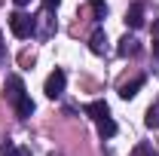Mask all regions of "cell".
Returning <instances> with one entry per match:
<instances>
[{"instance_id":"cell-1","label":"cell","mask_w":159,"mask_h":156,"mask_svg":"<svg viewBox=\"0 0 159 156\" xmlns=\"http://www.w3.org/2000/svg\"><path fill=\"white\" fill-rule=\"evenodd\" d=\"M9 31H12L19 40L34 37V19L25 16V12H12V16H9Z\"/></svg>"},{"instance_id":"cell-2","label":"cell","mask_w":159,"mask_h":156,"mask_svg":"<svg viewBox=\"0 0 159 156\" xmlns=\"http://www.w3.org/2000/svg\"><path fill=\"white\" fill-rule=\"evenodd\" d=\"M64 83H67V74H64L61 67H55V71L46 77V86H43L46 98H61V92H64Z\"/></svg>"},{"instance_id":"cell-3","label":"cell","mask_w":159,"mask_h":156,"mask_svg":"<svg viewBox=\"0 0 159 156\" xmlns=\"http://www.w3.org/2000/svg\"><path fill=\"white\" fill-rule=\"evenodd\" d=\"M144 12H147V3H132V6H129V12H125V25H129V28H132V31H138L141 25H144Z\"/></svg>"},{"instance_id":"cell-4","label":"cell","mask_w":159,"mask_h":156,"mask_svg":"<svg viewBox=\"0 0 159 156\" xmlns=\"http://www.w3.org/2000/svg\"><path fill=\"white\" fill-rule=\"evenodd\" d=\"M3 95H6V101H9V104H16L21 95H28V92H25L21 77H16V74H12V77H6V92H3Z\"/></svg>"},{"instance_id":"cell-5","label":"cell","mask_w":159,"mask_h":156,"mask_svg":"<svg viewBox=\"0 0 159 156\" xmlns=\"http://www.w3.org/2000/svg\"><path fill=\"white\" fill-rule=\"evenodd\" d=\"M116 52L122 55V58H135V55L141 52V43H138V37H135V34H125V37L119 40Z\"/></svg>"},{"instance_id":"cell-6","label":"cell","mask_w":159,"mask_h":156,"mask_svg":"<svg viewBox=\"0 0 159 156\" xmlns=\"http://www.w3.org/2000/svg\"><path fill=\"white\" fill-rule=\"evenodd\" d=\"M52 31H55V19H52V16H49V12H43V16H37V19H34V34H37V37H52Z\"/></svg>"},{"instance_id":"cell-7","label":"cell","mask_w":159,"mask_h":156,"mask_svg":"<svg viewBox=\"0 0 159 156\" xmlns=\"http://www.w3.org/2000/svg\"><path fill=\"white\" fill-rule=\"evenodd\" d=\"M89 49H92L95 55H104V52H107V34H104V28H95V31H92Z\"/></svg>"},{"instance_id":"cell-8","label":"cell","mask_w":159,"mask_h":156,"mask_svg":"<svg viewBox=\"0 0 159 156\" xmlns=\"http://www.w3.org/2000/svg\"><path fill=\"white\" fill-rule=\"evenodd\" d=\"M86 117H92L95 122L104 117H110V107H107V101H89L86 104Z\"/></svg>"},{"instance_id":"cell-9","label":"cell","mask_w":159,"mask_h":156,"mask_svg":"<svg viewBox=\"0 0 159 156\" xmlns=\"http://www.w3.org/2000/svg\"><path fill=\"white\" fill-rule=\"evenodd\" d=\"M141 86H144V77H135L132 83H122V86H119V98H125V101H129V98H135Z\"/></svg>"},{"instance_id":"cell-10","label":"cell","mask_w":159,"mask_h":156,"mask_svg":"<svg viewBox=\"0 0 159 156\" xmlns=\"http://www.w3.org/2000/svg\"><path fill=\"white\" fill-rule=\"evenodd\" d=\"M12 107H16V113H19V119H28L31 113H34V101H31V95H21L19 101L12 104Z\"/></svg>"},{"instance_id":"cell-11","label":"cell","mask_w":159,"mask_h":156,"mask_svg":"<svg viewBox=\"0 0 159 156\" xmlns=\"http://www.w3.org/2000/svg\"><path fill=\"white\" fill-rule=\"evenodd\" d=\"M0 156H31V150H25V147H16L12 141H3V144H0Z\"/></svg>"},{"instance_id":"cell-12","label":"cell","mask_w":159,"mask_h":156,"mask_svg":"<svg viewBox=\"0 0 159 156\" xmlns=\"http://www.w3.org/2000/svg\"><path fill=\"white\" fill-rule=\"evenodd\" d=\"M98 135H101V138H113V135H116V122H113L110 117L98 119Z\"/></svg>"},{"instance_id":"cell-13","label":"cell","mask_w":159,"mask_h":156,"mask_svg":"<svg viewBox=\"0 0 159 156\" xmlns=\"http://www.w3.org/2000/svg\"><path fill=\"white\" fill-rule=\"evenodd\" d=\"M147 129H159V101H153L150 104V110H147Z\"/></svg>"},{"instance_id":"cell-14","label":"cell","mask_w":159,"mask_h":156,"mask_svg":"<svg viewBox=\"0 0 159 156\" xmlns=\"http://www.w3.org/2000/svg\"><path fill=\"white\" fill-rule=\"evenodd\" d=\"M153 58H156V74H159V21H153Z\"/></svg>"},{"instance_id":"cell-15","label":"cell","mask_w":159,"mask_h":156,"mask_svg":"<svg viewBox=\"0 0 159 156\" xmlns=\"http://www.w3.org/2000/svg\"><path fill=\"white\" fill-rule=\"evenodd\" d=\"M92 6H95V16H98V19H104V16H107V6H104V0H92Z\"/></svg>"},{"instance_id":"cell-16","label":"cell","mask_w":159,"mask_h":156,"mask_svg":"<svg viewBox=\"0 0 159 156\" xmlns=\"http://www.w3.org/2000/svg\"><path fill=\"white\" fill-rule=\"evenodd\" d=\"M135 156H156V153H153V150H150V147H147V144H141L138 150H135Z\"/></svg>"},{"instance_id":"cell-17","label":"cell","mask_w":159,"mask_h":156,"mask_svg":"<svg viewBox=\"0 0 159 156\" xmlns=\"http://www.w3.org/2000/svg\"><path fill=\"white\" fill-rule=\"evenodd\" d=\"M3 61H6V46H3V34H0V67H3Z\"/></svg>"},{"instance_id":"cell-18","label":"cell","mask_w":159,"mask_h":156,"mask_svg":"<svg viewBox=\"0 0 159 156\" xmlns=\"http://www.w3.org/2000/svg\"><path fill=\"white\" fill-rule=\"evenodd\" d=\"M43 3H46V9H55L58 6V0H43Z\"/></svg>"},{"instance_id":"cell-19","label":"cell","mask_w":159,"mask_h":156,"mask_svg":"<svg viewBox=\"0 0 159 156\" xmlns=\"http://www.w3.org/2000/svg\"><path fill=\"white\" fill-rule=\"evenodd\" d=\"M28 3H31V0H16V6H28Z\"/></svg>"},{"instance_id":"cell-20","label":"cell","mask_w":159,"mask_h":156,"mask_svg":"<svg viewBox=\"0 0 159 156\" xmlns=\"http://www.w3.org/2000/svg\"><path fill=\"white\" fill-rule=\"evenodd\" d=\"M49 156H55V153H49Z\"/></svg>"},{"instance_id":"cell-21","label":"cell","mask_w":159,"mask_h":156,"mask_svg":"<svg viewBox=\"0 0 159 156\" xmlns=\"http://www.w3.org/2000/svg\"><path fill=\"white\" fill-rule=\"evenodd\" d=\"M89 3H92V0H89Z\"/></svg>"}]
</instances>
